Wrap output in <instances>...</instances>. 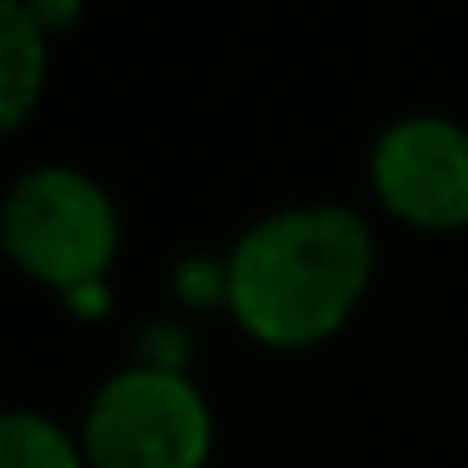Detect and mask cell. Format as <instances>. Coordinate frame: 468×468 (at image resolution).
<instances>
[{"label": "cell", "mask_w": 468, "mask_h": 468, "mask_svg": "<svg viewBox=\"0 0 468 468\" xmlns=\"http://www.w3.org/2000/svg\"><path fill=\"white\" fill-rule=\"evenodd\" d=\"M373 232L347 207H292L247 227L227 257V307L267 347H313L363 303Z\"/></svg>", "instance_id": "6da1fadb"}, {"label": "cell", "mask_w": 468, "mask_h": 468, "mask_svg": "<svg viewBox=\"0 0 468 468\" xmlns=\"http://www.w3.org/2000/svg\"><path fill=\"white\" fill-rule=\"evenodd\" d=\"M122 242L116 207L71 166H36L0 202V247L26 277L76 297L101 287Z\"/></svg>", "instance_id": "7a4b0ae2"}, {"label": "cell", "mask_w": 468, "mask_h": 468, "mask_svg": "<svg viewBox=\"0 0 468 468\" xmlns=\"http://www.w3.org/2000/svg\"><path fill=\"white\" fill-rule=\"evenodd\" d=\"M81 453L86 468H207L212 413L182 373L126 367L91 398Z\"/></svg>", "instance_id": "3957f363"}, {"label": "cell", "mask_w": 468, "mask_h": 468, "mask_svg": "<svg viewBox=\"0 0 468 468\" xmlns=\"http://www.w3.org/2000/svg\"><path fill=\"white\" fill-rule=\"evenodd\" d=\"M378 202L408 227H468V132L448 116H403L373 146Z\"/></svg>", "instance_id": "277c9868"}, {"label": "cell", "mask_w": 468, "mask_h": 468, "mask_svg": "<svg viewBox=\"0 0 468 468\" xmlns=\"http://www.w3.org/2000/svg\"><path fill=\"white\" fill-rule=\"evenodd\" d=\"M46 46H51V36L36 26L31 5L0 0V136H11L41 101Z\"/></svg>", "instance_id": "5b68a950"}, {"label": "cell", "mask_w": 468, "mask_h": 468, "mask_svg": "<svg viewBox=\"0 0 468 468\" xmlns=\"http://www.w3.org/2000/svg\"><path fill=\"white\" fill-rule=\"evenodd\" d=\"M0 468H86L81 443L31 408H0Z\"/></svg>", "instance_id": "8992f818"}, {"label": "cell", "mask_w": 468, "mask_h": 468, "mask_svg": "<svg viewBox=\"0 0 468 468\" xmlns=\"http://www.w3.org/2000/svg\"><path fill=\"white\" fill-rule=\"evenodd\" d=\"M31 16H36V26L51 36V31H61V26L76 21V5H71V0H61V5H31Z\"/></svg>", "instance_id": "52a82bcc"}]
</instances>
